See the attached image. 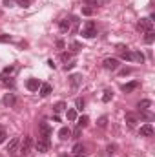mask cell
Segmentation results:
<instances>
[{
  "instance_id": "6da1fadb",
  "label": "cell",
  "mask_w": 155,
  "mask_h": 157,
  "mask_svg": "<svg viewBox=\"0 0 155 157\" xmlns=\"http://www.w3.org/2000/svg\"><path fill=\"white\" fill-rule=\"evenodd\" d=\"M82 37H84V39H93V37H97V24H95L93 20H88V22H86V26L82 28Z\"/></svg>"
},
{
  "instance_id": "7a4b0ae2",
  "label": "cell",
  "mask_w": 155,
  "mask_h": 157,
  "mask_svg": "<svg viewBox=\"0 0 155 157\" xmlns=\"http://www.w3.org/2000/svg\"><path fill=\"white\" fill-rule=\"evenodd\" d=\"M20 155H31V152H33V137H29V135H26L24 137V141H22V144H20Z\"/></svg>"
},
{
  "instance_id": "3957f363",
  "label": "cell",
  "mask_w": 155,
  "mask_h": 157,
  "mask_svg": "<svg viewBox=\"0 0 155 157\" xmlns=\"http://www.w3.org/2000/svg\"><path fill=\"white\" fill-rule=\"evenodd\" d=\"M102 66H104V70H108V71H117L119 66H120V60H119V59H113V57H108V59L102 60Z\"/></svg>"
},
{
  "instance_id": "277c9868",
  "label": "cell",
  "mask_w": 155,
  "mask_h": 157,
  "mask_svg": "<svg viewBox=\"0 0 155 157\" xmlns=\"http://www.w3.org/2000/svg\"><path fill=\"white\" fill-rule=\"evenodd\" d=\"M39 133H40V137H42V139H49V137H51L53 130H51L49 122H46V121H40V122H39Z\"/></svg>"
},
{
  "instance_id": "5b68a950",
  "label": "cell",
  "mask_w": 155,
  "mask_h": 157,
  "mask_svg": "<svg viewBox=\"0 0 155 157\" xmlns=\"http://www.w3.org/2000/svg\"><path fill=\"white\" fill-rule=\"evenodd\" d=\"M137 29L139 31H153V22L150 20V18H141L139 22H137Z\"/></svg>"
},
{
  "instance_id": "8992f818",
  "label": "cell",
  "mask_w": 155,
  "mask_h": 157,
  "mask_svg": "<svg viewBox=\"0 0 155 157\" xmlns=\"http://www.w3.org/2000/svg\"><path fill=\"white\" fill-rule=\"evenodd\" d=\"M49 146H51V141H49V139H42V137H40L39 141H37V144H35V150H37L39 154H46V152L49 150Z\"/></svg>"
},
{
  "instance_id": "52a82bcc",
  "label": "cell",
  "mask_w": 155,
  "mask_h": 157,
  "mask_svg": "<svg viewBox=\"0 0 155 157\" xmlns=\"http://www.w3.org/2000/svg\"><path fill=\"white\" fill-rule=\"evenodd\" d=\"M18 144H20V139L18 137H15V139H11L9 141V144H7V154L9 155H15V154H18Z\"/></svg>"
},
{
  "instance_id": "ba28073f",
  "label": "cell",
  "mask_w": 155,
  "mask_h": 157,
  "mask_svg": "<svg viewBox=\"0 0 155 157\" xmlns=\"http://www.w3.org/2000/svg\"><path fill=\"white\" fill-rule=\"evenodd\" d=\"M139 135H141V137H152V135H153V126H152L150 122L142 124L141 130H139Z\"/></svg>"
},
{
  "instance_id": "9c48e42d",
  "label": "cell",
  "mask_w": 155,
  "mask_h": 157,
  "mask_svg": "<svg viewBox=\"0 0 155 157\" xmlns=\"http://www.w3.org/2000/svg\"><path fill=\"white\" fill-rule=\"evenodd\" d=\"M40 82L39 78H29L28 82H26V88L29 90V91H39V88H40Z\"/></svg>"
},
{
  "instance_id": "30bf717a",
  "label": "cell",
  "mask_w": 155,
  "mask_h": 157,
  "mask_svg": "<svg viewBox=\"0 0 155 157\" xmlns=\"http://www.w3.org/2000/svg\"><path fill=\"white\" fill-rule=\"evenodd\" d=\"M59 28H60L62 33H68V31L71 29V18H62V20L59 22Z\"/></svg>"
},
{
  "instance_id": "8fae6325",
  "label": "cell",
  "mask_w": 155,
  "mask_h": 157,
  "mask_svg": "<svg viewBox=\"0 0 155 157\" xmlns=\"http://www.w3.org/2000/svg\"><path fill=\"white\" fill-rule=\"evenodd\" d=\"M2 102H4L6 106H9V108H11V106H15V104H17V97H15L13 93H6V95H4V99H2Z\"/></svg>"
},
{
  "instance_id": "7c38bea8",
  "label": "cell",
  "mask_w": 155,
  "mask_h": 157,
  "mask_svg": "<svg viewBox=\"0 0 155 157\" xmlns=\"http://www.w3.org/2000/svg\"><path fill=\"white\" fill-rule=\"evenodd\" d=\"M124 121H126V124H128V128H135L137 126V115L135 113H126V117H124Z\"/></svg>"
},
{
  "instance_id": "4fadbf2b",
  "label": "cell",
  "mask_w": 155,
  "mask_h": 157,
  "mask_svg": "<svg viewBox=\"0 0 155 157\" xmlns=\"http://www.w3.org/2000/svg\"><path fill=\"white\" fill-rule=\"evenodd\" d=\"M51 93V84H47V82H42L39 88V95L40 97H47Z\"/></svg>"
},
{
  "instance_id": "5bb4252c",
  "label": "cell",
  "mask_w": 155,
  "mask_h": 157,
  "mask_svg": "<svg viewBox=\"0 0 155 157\" xmlns=\"http://www.w3.org/2000/svg\"><path fill=\"white\" fill-rule=\"evenodd\" d=\"M137 88H139V82H137V80H131V82H128V84L122 86V91H124V93H131V91H135Z\"/></svg>"
},
{
  "instance_id": "9a60e30c",
  "label": "cell",
  "mask_w": 155,
  "mask_h": 157,
  "mask_svg": "<svg viewBox=\"0 0 155 157\" xmlns=\"http://www.w3.org/2000/svg\"><path fill=\"white\" fill-rule=\"evenodd\" d=\"M59 137H60L62 141H66V139H70V137H71V130H70L68 126H62V128L59 130Z\"/></svg>"
},
{
  "instance_id": "2e32d148",
  "label": "cell",
  "mask_w": 155,
  "mask_h": 157,
  "mask_svg": "<svg viewBox=\"0 0 155 157\" xmlns=\"http://www.w3.org/2000/svg\"><path fill=\"white\" fill-rule=\"evenodd\" d=\"M80 82H82V75H80V73H73V75H70V84H71L73 88H77Z\"/></svg>"
},
{
  "instance_id": "e0dca14e",
  "label": "cell",
  "mask_w": 155,
  "mask_h": 157,
  "mask_svg": "<svg viewBox=\"0 0 155 157\" xmlns=\"http://www.w3.org/2000/svg\"><path fill=\"white\" fill-rule=\"evenodd\" d=\"M150 106H152V101H150V99H142V101H141V102L137 104L139 112H146V110H148Z\"/></svg>"
},
{
  "instance_id": "ac0fdd59",
  "label": "cell",
  "mask_w": 155,
  "mask_h": 157,
  "mask_svg": "<svg viewBox=\"0 0 155 157\" xmlns=\"http://www.w3.org/2000/svg\"><path fill=\"white\" fill-rule=\"evenodd\" d=\"M88 122H89V117H88V115L78 117L77 119V128H80V130H82V128H86V126H88Z\"/></svg>"
},
{
  "instance_id": "d6986e66",
  "label": "cell",
  "mask_w": 155,
  "mask_h": 157,
  "mask_svg": "<svg viewBox=\"0 0 155 157\" xmlns=\"http://www.w3.org/2000/svg\"><path fill=\"white\" fill-rule=\"evenodd\" d=\"M86 2V6H89V7H99V6H102L106 0H84Z\"/></svg>"
},
{
  "instance_id": "ffe728a7",
  "label": "cell",
  "mask_w": 155,
  "mask_h": 157,
  "mask_svg": "<svg viewBox=\"0 0 155 157\" xmlns=\"http://www.w3.org/2000/svg\"><path fill=\"white\" fill-rule=\"evenodd\" d=\"M153 40H155L153 31H146V33H144V42H146V44H153Z\"/></svg>"
},
{
  "instance_id": "44dd1931",
  "label": "cell",
  "mask_w": 155,
  "mask_h": 157,
  "mask_svg": "<svg viewBox=\"0 0 155 157\" xmlns=\"http://www.w3.org/2000/svg\"><path fill=\"white\" fill-rule=\"evenodd\" d=\"M64 110H66V102H62V101L53 106V112H55V113H60V112H64Z\"/></svg>"
},
{
  "instance_id": "7402d4cb",
  "label": "cell",
  "mask_w": 155,
  "mask_h": 157,
  "mask_svg": "<svg viewBox=\"0 0 155 157\" xmlns=\"http://www.w3.org/2000/svg\"><path fill=\"white\" fill-rule=\"evenodd\" d=\"M78 22H80V20H78L77 17H71V29H70V31H71V33H77Z\"/></svg>"
},
{
  "instance_id": "603a6c76",
  "label": "cell",
  "mask_w": 155,
  "mask_h": 157,
  "mask_svg": "<svg viewBox=\"0 0 155 157\" xmlns=\"http://www.w3.org/2000/svg\"><path fill=\"white\" fill-rule=\"evenodd\" d=\"M66 117H68V121H77V112H75L73 108H70V110L66 112Z\"/></svg>"
},
{
  "instance_id": "cb8c5ba5",
  "label": "cell",
  "mask_w": 155,
  "mask_h": 157,
  "mask_svg": "<svg viewBox=\"0 0 155 157\" xmlns=\"http://www.w3.org/2000/svg\"><path fill=\"white\" fill-rule=\"evenodd\" d=\"M112 97H113V91H112V90H104L102 101H104V102H110V101H112Z\"/></svg>"
},
{
  "instance_id": "d4e9b609",
  "label": "cell",
  "mask_w": 155,
  "mask_h": 157,
  "mask_svg": "<svg viewBox=\"0 0 155 157\" xmlns=\"http://www.w3.org/2000/svg\"><path fill=\"white\" fill-rule=\"evenodd\" d=\"M80 49H82V44L77 42V40H73V42H71V53H77Z\"/></svg>"
},
{
  "instance_id": "484cf974",
  "label": "cell",
  "mask_w": 155,
  "mask_h": 157,
  "mask_svg": "<svg viewBox=\"0 0 155 157\" xmlns=\"http://www.w3.org/2000/svg\"><path fill=\"white\" fill-rule=\"evenodd\" d=\"M133 60H135V62H141V64H142V62H144V55H142L141 51H135V53H133Z\"/></svg>"
},
{
  "instance_id": "4316f807",
  "label": "cell",
  "mask_w": 155,
  "mask_h": 157,
  "mask_svg": "<svg viewBox=\"0 0 155 157\" xmlns=\"http://www.w3.org/2000/svg\"><path fill=\"white\" fill-rule=\"evenodd\" d=\"M15 71V66H6L4 70H2V77H6V75H11Z\"/></svg>"
},
{
  "instance_id": "83f0119b",
  "label": "cell",
  "mask_w": 155,
  "mask_h": 157,
  "mask_svg": "<svg viewBox=\"0 0 155 157\" xmlns=\"http://www.w3.org/2000/svg\"><path fill=\"white\" fill-rule=\"evenodd\" d=\"M2 84L7 86V88H15V80H13V78H4L2 77Z\"/></svg>"
},
{
  "instance_id": "f1b7e54d",
  "label": "cell",
  "mask_w": 155,
  "mask_h": 157,
  "mask_svg": "<svg viewBox=\"0 0 155 157\" xmlns=\"http://www.w3.org/2000/svg\"><path fill=\"white\" fill-rule=\"evenodd\" d=\"M71 152H73L75 155H77V154H82V152H84V146H82L80 143H77V144L73 146V150H71Z\"/></svg>"
},
{
  "instance_id": "f546056e",
  "label": "cell",
  "mask_w": 155,
  "mask_h": 157,
  "mask_svg": "<svg viewBox=\"0 0 155 157\" xmlns=\"http://www.w3.org/2000/svg\"><path fill=\"white\" fill-rule=\"evenodd\" d=\"M82 15H84V17H89V15H93V7H89V6L82 7Z\"/></svg>"
},
{
  "instance_id": "4dcf8cb0",
  "label": "cell",
  "mask_w": 155,
  "mask_h": 157,
  "mask_svg": "<svg viewBox=\"0 0 155 157\" xmlns=\"http://www.w3.org/2000/svg\"><path fill=\"white\" fill-rule=\"evenodd\" d=\"M15 2H17L20 7H29V6H31V0H15Z\"/></svg>"
},
{
  "instance_id": "1f68e13d",
  "label": "cell",
  "mask_w": 155,
  "mask_h": 157,
  "mask_svg": "<svg viewBox=\"0 0 155 157\" xmlns=\"http://www.w3.org/2000/svg\"><path fill=\"white\" fill-rule=\"evenodd\" d=\"M11 40H13L11 35H6V33H4V35H0V44H4V42H11Z\"/></svg>"
},
{
  "instance_id": "d6a6232c",
  "label": "cell",
  "mask_w": 155,
  "mask_h": 157,
  "mask_svg": "<svg viewBox=\"0 0 155 157\" xmlns=\"http://www.w3.org/2000/svg\"><path fill=\"white\" fill-rule=\"evenodd\" d=\"M97 124H99V128H106V124H108V117H100Z\"/></svg>"
},
{
  "instance_id": "836d02e7",
  "label": "cell",
  "mask_w": 155,
  "mask_h": 157,
  "mask_svg": "<svg viewBox=\"0 0 155 157\" xmlns=\"http://www.w3.org/2000/svg\"><path fill=\"white\" fill-rule=\"evenodd\" d=\"M75 66H77V62H75V60H71V62H68V64H66V66H64V70H66V71H68V70H73V68H75Z\"/></svg>"
},
{
  "instance_id": "e575fe53",
  "label": "cell",
  "mask_w": 155,
  "mask_h": 157,
  "mask_svg": "<svg viewBox=\"0 0 155 157\" xmlns=\"http://www.w3.org/2000/svg\"><path fill=\"white\" fill-rule=\"evenodd\" d=\"M75 106H77V110H82L84 108V99H77L75 101Z\"/></svg>"
},
{
  "instance_id": "d590c367",
  "label": "cell",
  "mask_w": 155,
  "mask_h": 157,
  "mask_svg": "<svg viewBox=\"0 0 155 157\" xmlns=\"http://www.w3.org/2000/svg\"><path fill=\"white\" fill-rule=\"evenodd\" d=\"M6 137H7V133H6L4 130H0V144H2L4 141H6Z\"/></svg>"
},
{
  "instance_id": "8d00e7d4",
  "label": "cell",
  "mask_w": 155,
  "mask_h": 157,
  "mask_svg": "<svg viewBox=\"0 0 155 157\" xmlns=\"http://www.w3.org/2000/svg\"><path fill=\"white\" fill-rule=\"evenodd\" d=\"M4 2V6H7V7H11L13 4H15V0H2Z\"/></svg>"
},
{
  "instance_id": "74e56055",
  "label": "cell",
  "mask_w": 155,
  "mask_h": 157,
  "mask_svg": "<svg viewBox=\"0 0 155 157\" xmlns=\"http://www.w3.org/2000/svg\"><path fill=\"white\" fill-rule=\"evenodd\" d=\"M57 48L59 49H64V40H57Z\"/></svg>"
},
{
  "instance_id": "f35d334b",
  "label": "cell",
  "mask_w": 155,
  "mask_h": 157,
  "mask_svg": "<svg viewBox=\"0 0 155 157\" xmlns=\"http://www.w3.org/2000/svg\"><path fill=\"white\" fill-rule=\"evenodd\" d=\"M70 57H71V53H62V55H60V59H62V60H68Z\"/></svg>"
},
{
  "instance_id": "ab89813d",
  "label": "cell",
  "mask_w": 155,
  "mask_h": 157,
  "mask_svg": "<svg viewBox=\"0 0 155 157\" xmlns=\"http://www.w3.org/2000/svg\"><path fill=\"white\" fill-rule=\"evenodd\" d=\"M120 73H122V75H130V73H131V68H126V70H122Z\"/></svg>"
},
{
  "instance_id": "60d3db41",
  "label": "cell",
  "mask_w": 155,
  "mask_h": 157,
  "mask_svg": "<svg viewBox=\"0 0 155 157\" xmlns=\"http://www.w3.org/2000/svg\"><path fill=\"white\" fill-rule=\"evenodd\" d=\"M108 152L113 154V152H115V144H110V146H108Z\"/></svg>"
},
{
  "instance_id": "b9f144b4",
  "label": "cell",
  "mask_w": 155,
  "mask_h": 157,
  "mask_svg": "<svg viewBox=\"0 0 155 157\" xmlns=\"http://www.w3.org/2000/svg\"><path fill=\"white\" fill-rule=\"evenodd\" d=\"M75 157H86V155H84V154H77Z\"/></svg>"
}]
</instances>
